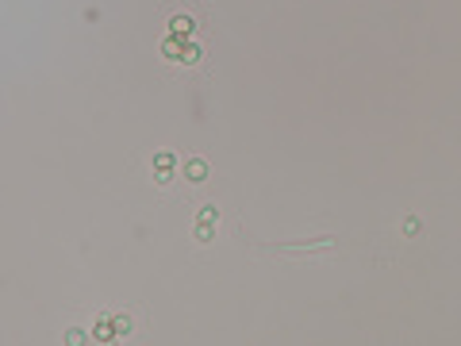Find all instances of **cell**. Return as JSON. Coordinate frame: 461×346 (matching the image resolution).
I'll return each instance as SVG.
<instances>
[{"label":"cell","mask_w":461,"mask_h":346,"mask_svg":"<svg viewBox=\"0 0 461 346\" xmlns=\"http://www.w3.org/2000/svg\"><path fill=\"white\" fill-rule=\"evenodd\" d=\"M189 31H192V23H189V19H173V35H177V39H185Z\"/></svg>","instance_id":"cell-2"},{"label":"cell","mask_w":461,"mask_h":346,"mask_svg":"<svg viewBox=\"0 0 461 346\" xmlns=\"http://www.w3.org/2000/svg\"><path fill=\"white\" fill-rule=\"evenodd\" d=\"M165 54H169V58H185V62H192V58H196V50H192V47H181L177 39H169V43H165Z\"/></svg>","instance_id":"cell-1"}]
</instances>
